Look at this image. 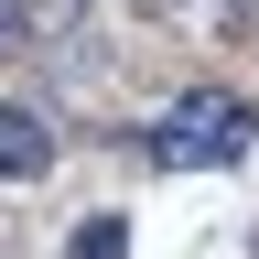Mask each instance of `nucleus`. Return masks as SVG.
Returning a JSON list of instances; mask_svg holds the SVG:
<instances>
[{
	"label": "nucleus",
	"instance_id": "nucleus-1",
	"mask_svg": "<svg viewBox=\"0 0 259 259\" xmlns=\"http://www.w3.org/2000/svg\"><path fill=\"white\" fill-rule=\"evenodd\" d=\"M238 151H248V97H227V87L173 97L162 130H151V162H162V173H216V162H238Z\"/></svg>",
	"mask_w": 259,
	"mask_h": 259
},
{
	"label": "nucleus",
	"instance_id": "nucleus-2",
	"mask_svg": "<svg viewBox=\"0 0 259 259\" xmlns=\"http://www.w3.org/2000/svg\"><path fill=\"white\" fill-rule=\"evenodd\" d=\"M44 162H54V130L32 119V108H0V173L22 184V173H44Z\"/></svg>",
	"mask_w": 259,
	"mask_h": 259
},
{
	"label": "nucleus",
	"instance_id": "nucleus-3",
	"mask_svg": "<svg viewBox=\"0 0 259 259\" xmlns=\"http://www.w3.org/2000/svg\"><path fill=\"white\" fill-rule=\"evenodd\" d=\"M65 259H130V216H87L65 238Z\"/></svg>",
	"mask_w": 259,
	"mask_h": 259
},
{
	"label": "nucleus",
	"instance_id": "nucleus-4",
	"mask_svg": "<svg viewBox=\"0 0 259 259\" xmlns=\"http://www.w3.org/2000/svg\"><path fill=\"white\" fill-rule=\"evenodd\" d=\"M11 22H22V0H0V32H11Z\"/></svg>",
	"mask_w": 259,
	"mask_h": 259
}]
</instances>
